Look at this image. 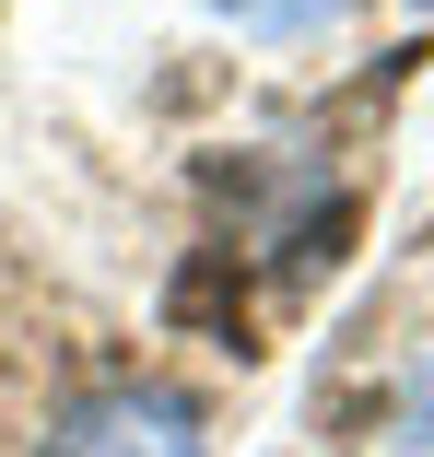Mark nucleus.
Listing matches in <instances>:
<instances>
[{
    "label": "nucleus",
    "instance_id": "f257e3e1",
    "mask_svg": "<svg viewBox=\"0 0 434 457\" xmlns=\"http://www.w3.org/2000/svg\"><path fill=\"white\" fill-rule=\"evenodd\" d=\"M36 457H212V434H200V399L141 387V376H106V387H82L47 422Z\"/></svg>",
    "mask_w": 434,
    "mask_h": 457
},
{
    "label": "nucleus",
    "instance_id": "f03ea898",
    "mask_svg": "<svg viewBox=\"0 0 434 457\" xmlns=\"http://www.w3.org/2000/svg\"><path fill=\"white\" fill-rule=\"evenodd\" d=\"M212 12H223L235 36H317V24L353 12V0H212Z\"/></svg>",
    "mask_w": 434,
    "mask_h": 457
},
{
    "label": "nucleus",
    "instance_id": "7ed1b4c3",
    "mask_svg": "<svg viewBox=\"0 0 434 457\" xmlns=\"http://www.w3.org/2000/svg\"><path fill=\"white\" fill-rule=\"evenodd\" d=\"M411 12H434V0H411Z\"/></svg>",
    "mask_w": 434,
    "mask_h": 457
}]
</instances>
